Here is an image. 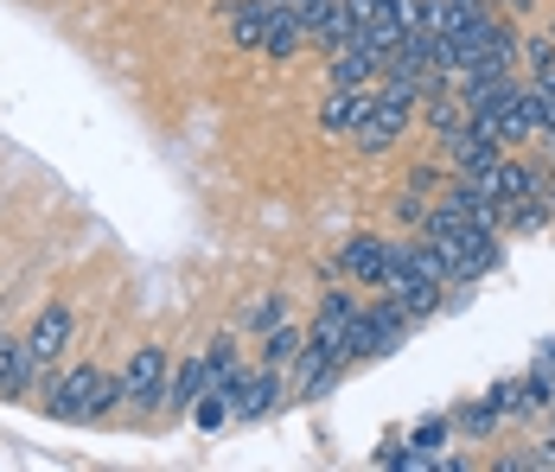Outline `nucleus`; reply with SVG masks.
Returning <instances> with one entry per match:
<instances>
[{
  "label": "nucleus",
  "mask_w": 555,
  "mask_h": 472,
  "mask_svg": "<svg viewBox=\"0 0 555 472\" xmlns=\"http://www.w3.org/2000/svg\"><path fill=\"white\" fill-rule=\"evenodd\" d=\"M46 403H52V416L57 421H103L121 403V377L103 365H77V370H64L52 390H46Z\"/></svg>",
  "instance_id": "f257e3e1"
},
{
  "label": "nucleus",
  "mask_w": 555,
  "mask_h": 472,
  "mask_svg": "<svg viewBox=\"0 0 555 472\" xmlns=\"http://www.w3.org/2000/svg\"><path fill=\"white\" fill-rule=\"evenodd\" d=\"M499 237H504V230H479V224H466L453 243H435V250H441V263H447V275H453V288H473L479 275H492V268L504 263Z\"/></svg>",
  "instance_id": "f03ea898"
},
{
  "label": "nucleus",
  "mask_w": 555,
  "mask_h": 472,
  "mask_svg": "<svg viewBox=\"0 0 555 472\" xmlns=\"http://www.w3.org/2000/svg\"><path fill=\"white\" fill-rule=\"evenodd\" d=\"M167 377H172V358L160 345H134V358L121 365V403L141 409V416H154L167 403Z\"/></svg>",
  "instance_id": "7ed1b4c3"
},
{
  "label": "nucleus",
  "mask_w": 555,
  "mask_h": 472,
  "mask_svg": "<svg viewBox=\"0 0 555 472\" xmlns=\"http://www.w3.org/2000/svg\"><path fill=\"white\" fill-rule=\"evenodd\" d=\"M409 115H415L409 103H396V97H377V90H371V109H364V122L351 128V141H358L364 154H389V148L409 135Z\"/></svg>",
  "instance_id": "20e7f679"
},
{
  "label": "nucleus",
  "mask_w": 555,
  "mask_h": 472,
  "mask_svg": "<svg viewBox=\"0 0 555 472\" xmlns=\"http://www.w3.org/2000/svg\"><path fill=\"white\" fill-rule=\"evenodd\" d=\"M230 421H262L269 409L281 403V370L262 365V370H236V383H230Z\"/></svg>",
  "instance_id": "39448f33"
},
{
  "label": "nucleus",
  "mask_w": 555,
  "mask_h": 472,
  "mask_svg": "<svg viewBox=\"0 0 555 472\" xmlns=\"http://www.w3.org/2000/svg\"><path fill=\"white\" fill-rule=\"evenodd\" d=\"M326 77H333V90H371L377 77H384V58L371 52V46H338V52H326Z\"/></svg>",
  "instance_id": "423d86ee"
},
{
  "label": "nucleus",
  "mask_w": 555,
  "mask_h": 472,
  "mask_svg": "<svg viewBox=\"0 0 555 472\" xmlns=\"http://www.w3.org/2000/svg\"><path fill=\"white\" fill-rule=\"evenodd\" d=\"M441 154L453 160V173H486L504 148L492 141V135H479L473 122H460V128H447V135H441Z\"/></svg>",
  "instance_id": "0eeeda50"
},
{
  "label": "nucleus",
  "mask_w": 555,
  "mask_h": 472,
  "mask_svg": "<svg viewBox=\"0 0 555 472\" xmlns=\"http://www.w3.org/2000/svg\"><path fill=\"white\" fill-rule=\"evenodd\" d=\"M300 20H307V46H320V52L351 46V33H358V20H351V7H345V0H320V7H307Z\"/></svg>",
  "instance_id": "6e6552de"
},
{
  "label": "nucleus",
  "mask_w": 555,
  "mask_h": 472,
  "mask_svg": "<svg viewBox=\"0 0 555 472\" xmlns=\"http://www.w3.org/2000/svg\"><path fill=\"white\" fill-rule=\"evenodd\" d=\"M269 7V26H262V52L269 58H294L300 46H307V20L287 7V0H262Z\"/></svg>",
  "instance_id": "1a4fd4ad"
},
{
  "label": "nucleus",
  "mask_w": 555,
  "mask_h": 472,
  "mask_svg": "<svg viewBox=\"0 0 555 472\" xmlns=\"http://www.w3.org/2000/svg\"><path fill=\"white\" fill-rule=\"evenodd\" d=\"M358 314V294L351 288H333L326 301H320V314H313V332H307V345H326V352H338V339H345V319ZM345 358V352H338Z\"/></svg>",
  "instance_id": "9d476101"
},
{
  "label": "nucleus",
  "mask_w": 555,
  "mask_h": 472,
  "mask_svg": "<svg viewBox=\"0 0 555 472\" xmlns=\"http://www.w3.org/2000/svg\"><path fill=\"white\" fill-rule=\"evenodd\" d=\"M338 268H345V275H358V281H371V288H384L389 243H384V237H351V243L338 250Z\"/></svg>",
  "instance_id": "9b49d317"
},
{
  "label": "nucleus",
  "mask_w": 555,
  "mask_h": 472,
  "mask_svg": "<svg viewBox=\"0 0 555 472\" xmlns=\"http://www.w3.org/2000/svg\"><path fill=\"white\" fill-rule=\"evenodd\" d=\"M33 383H39V365L26 352V339H7L0 332V396H26Z\"/></svg>",
  "instance_id": "f8f14e48"
},
{
  "label": "nucleus",
  "mask_w": 555,
  "mask_h": 472,
  "mask_svg": "<svg viewBox=\"0 0 555 472\" xmlns=\"http://www.w3.org/2000/svg\"><path fill=\"white\" fill-rule=\"evenodd\" d=\"M64 345H70V307H46V314H39V326H33V339H26L33 365L46 370L57 352H64Z\"/></svg>",
  "instance_id": "ddd939ff"
},
{
  "label": "nucleus",
  "mask_w": 555,
  "mask_h": 472,
  "mask_svg": "<svg viewBox=\"0 0 555 472\" xmlns=\"http://www.w3.org/2000/svg\"><path fill=\"white\" fill-rule=\"evenodd\" d=\"M479 179H486V192H492L499 205H517V199H530V166H524V160H511V154H499L492 166H486V173H479Z\"/></svg>",
  "instance_id": "4468645a"
},
{
  "label": "nucleus",
  "mask_w": 555,
  "mask_h": 472,
  "mask_svg": "<svg viewBox=\"0 0 555 472\" xmlns=\"http://www.w3.org/2000/svg\"><path fill=\"white\" fill-rule=\"evenodd\" d=\"M364 109H371V90H333V97L320 103V128H326V135H351V128L364 122Z\"/></svg>",
  "instance_id": "2eb2a0df"
},
{
  "label": "nucleus",
  "mask_w": 555,
  "mask_h": 472,
  "mask_svg": "<svg viewBox=\"0 0 555 472\" xmlns=\"http://www.w3.org/2000/svg\"><path fill=\"white\" fill-rule=\"evenodd\" d=\"M236 339H211L205 345V396H230V383H236Z\"/></svg>",
  "instance_id": "dca6fc26"
},
{
  "label": "nucleus",
  "mask_w": 555,
  "mask_h": 472,
  "mask_svg": "<svg viewBox=\"0 0 555 472\" xmlns=\"http://www.w3.org/2000/svg\"><path fill=\"white\" fill-rule=\"evenodd\" d=\"M262 26H269V7H262V0H236V7H230V46L262 52Z\"/></svg>",
  "instance_id": "f3484780"
},
{
  "label": "nucleus",
  "mask_w": 555,
  "mask_h": 472,
  "mask_svg": "<svg viewBox=\"0 0 555 472\" xmlns=\"http://www.w3.org/2000/svg\"><path fill=\"white\" fill-rule=\"evenodd\" d=\"M198 396H205V358H185V365H172L167 403H160V409H192Z\"/></svg>",
  "instance_id": "a211bd4d"
},
{
  "label": "nucleus",
  "mask_w": 555,
  "mask_h": 472,
  "mask_svg": "<svg viewBox=\"0 0 555 472\" xmlns=\"http://www.w3.org/2000/svg\"><path fill=\"white\" fill-rule=\"evenodd\" d=\"M371 319H377V358H389V352H402V345H409V326H415V319L402 314L396 301H377Z\"/></svg>",
  "instance_id": "6ab92c4d"
},
{
  "label": "nucleus",
  "mask_w": 555,
  "mask_h": 472,
  "mask_svg": "<svg viewBox=\"0 0 555 472\" xmlns=\"http://www.w3.org/2000/svg\"><path fill=\"white\" fill-rule=\"evenodd\" d=\"M338 352H345V365H358V358H377V319H371V307H358V314L345 319V339H338Z\"/></svg>",
  "instance_id": "aec40b11"
},
{
  "label": "nucleus",
  "mask_w": 555,
  "mask_h": 472,
  "mask_svg": "<svg viewBox=\"0 0 555 472\" xmlns=\"http://www.w3.org/2000/svg\"><path fill=\"white\" fill-rule=\"evenodd\" d=\"M550 217H555V211H550V199H537V192H530V199H517V205H504V230H517V237H530V230H543Z\"/></svg>",
  "instance_id": "412c9836"
},
{
  "label": "nucleus",
  "mask_w": 555,
  "mask_h": 472,
  "mask_svg": "<svg viewBox=\"0 0 555 472\" xmlns=\"http://www.w3.org/2000/svg\"><path fill=\"white\" fill-rule=\"evenodd\" d=\"M517 64H530V84L555 71V33H530V46H517Z\"/></svg>",
  "instance_id": "4be33fe9"
},
{
  "label": "nucleus",
  "mask_w": 555,
  "mask_h": 472,
  "mask_svg": "<svg viewBox=\"0 0 555 472\" xmlns=\"http://www.w3.org/2000/svg\"><path fill=\"white\" fill-rule=\"evenodd\" d=\"M294 352H300V332H294V326H269V332H262V365H287V358H294Z\"/></svg>",
  "instance_id": "5701e85b"
},
{
  "label": "nucleus",
  "mask_w": 555,
  "mask_h": 472,
  "mask_svg": "<svg viewBox=\"0 0 555 472\" xmlns=\"http://www.w3.org/2000/svg\"><path fill=\"white\" fill-rule=\"evenodd\" d=\"M275 319H281V301H275V294H262V301H249V307H243V326H249V332H269Z\"/></svg>",
  "instance_id": "b1692460"
},
{
  "label": "nucleus",
  "mask_w": 555,
  "mask_h": 472,
  "mask_svg": "<svg viewBox=\"0 0 555 472\" xmlns=\"http://www.w3.org/2000/svg\"><path fill=\"white\" fill-rule=\"evenodd\" d=\"M185 416L198 421V428H223V421H230V403H223V396H198Z\"/></svg>",
  "instance_id": "393cba45"
},
{
  "label": "nucleus",
  "mask_w": 555,
  "mask_h": 472,
  "mask_svg": "<svg viewBox=\"0 0 555 472\" xmlns=\"http://www.w3.org/2000/svg\"><path fill=\"white\" fill-rule=\"evenodd\" d=\"M435 447H447V421H422V428H415V454L435 460Z\"/></svg>",
  "instance_id": "a878e982"
},
{
  "label": "nucleus",
  "mask_w": 555,
  "mask_h": 472,
  "mask_svg": "<svg viewBox=\"0 0 555 472\" xmlns=\"http://www.w3.org/2000/svg\"><path fill=\"white\" fill-rule=\"evenodd\" d=\"M499 409H492V403H486V409H473V416H466V434H473V441H486V434H492V428H499Z\"/></svg>",
  "instance_id": "bb28decb"
},
{
  "label": "nucleus",
  "mask_w": 555,
  "mask_h": 472,
  "mask_svg": "<svg viewBox=\"0 0 555 472\" xmlns=\"http://www.w3.org/2000/svg\"><path fill=\"white\" fill-rule=\"evenodd\" d=\"M396 217H402V224H422V217H428L422 192H409V186H402V199H396Z\"/></svg>",
  "instance_id": "cd10ccee"
},
{
  "label": "nucleus",
  "mask_w": 555,
  "mask_h": 472,
  "mask_svg": "<svg viewBox=\"0 0 555 472\" xmlns=\"http://www.w3.org/2000/svg\"><path fill=\"white\" fill-rule=\"evenodd\" d=\"M409 192H435V166H415L409 173Z\"/></svg>",
  "instance_id": "c85d7f7f"
},
{
  "label": "nucleus",
  "mask_w": 555,
  "mask_h": 472,
  "mask_svg": "<svg viewBox=\"0 0 555 472\" xmlns=\"http://www.w3.org/2000/svg\"><path fill=\"white\" fill-rule=\"evenodd\" d=\"M537 97H543V141H550L555 135V90H537Z\"/></svg>",
  "instance_id": "c756f323"
},
{
  "label": "nucleus",
  "mask_w": 555,
  "mask_h": 472,
  "mask_svg": "<svg viewBox=\"0 0 555 472\" xmlns=\"http://www.w3.org/2000/svg\"><path fill=\"white\" fill-rule=\"evenodd\" d=\"M543 199H550V211H555V166H550V186H543Z\"/></svg>",
  "instance_id": "7c9ffc66"
},
{
  "label": "nucleus",
  "mask_w": 555,
  "mask_h": 472,
  "mask_svg": "<svg viewBox=\"0 0 555 472\" xmlns=\"http://www.w3.org/2000/svg\"><path fill=\"white\" fill-rule=\"evenodd\" d=\"M537 365H550V370H555V345H550V352H543V358H537Z\"/></svg>",
  "instance_id": "2f4dec72"
}]
</instances>
